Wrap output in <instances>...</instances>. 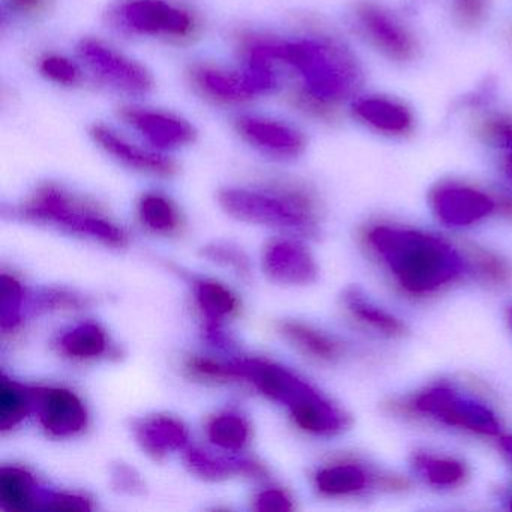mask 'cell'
<instances>
[{
  "instance_id": "5",
  "label": "cell",
  "mask_w": 512,
  "mask_h": 512,
  "mask_svg": "<svg viewBox=\"0 0 512 512\" xmlns=\"http://www.w3.org/2000/svg\"><path fill=\"white\" fill-rule=\"evenodd\" d=\"M410 404L415 412L436 419L448 427L484 436H497L500 433L499 419L487 404L446 383L419 392Z\"/></svg>"
},
{
  "instance_id": "39",
  "label": "cell",
  "mask_w": 512,
  "mask_h": 512,
  "mask_svg": "<svg viewBox=\"0 0 512 512\" xmlns=\"http://www.w3.org/2000/svg\"><path fill=\"white\" fill-rule=\"evenodd\" d=\"M113 479H115L116 487H118L119 490L134 493V491L142 488V482H140L139 476L127 466L116 467L115 472H113Z\"/></svg>"
},
{
  "instance_id": "23",
  "label": "cell",
  "mask_w": 512,
  "mask_h": 512,
  "mask_svg": "<svg viewBox=\"0 0 512 512\" xmlns=\"http://www.w3.org/2000/svg\"><path fill=\"white\" fill-rule=\"evenodd\" d=\"M463 253L470 272L482 283L493 287H505L512 283V266L499 254L475 244L464 245Z\"/></svg>"
},
{
  "instance_id": "30",
  "label": "cell",
  "mask_w": 512,
  "mask_h": 512,
  "mask_svg": "<svg viewBox=\"0 0 512 512\" xmlns=\"http://www.w3.org/2000/svg\"><path fill=\"white\" fill-rule=\"evenodd\" d=\"M139 211L143 223L155 232H173L178 227V212L166 197L146 194L140 202Z\"/></svg>"
},
{
  "instance_id": "21",
  "label": "cell",
  "mask_w": 512,
  "mask_h": 512,
  "mask_svg": "<svg viewBox=\"0 0 512 512\" xmlns=\"http://www.w3.org/2000/svg\"><path fill=\"white\" fill-rule=\"evenodd\" d=\"M32 475L17 467H4L0 470V500L10 511H28L41 508L44 490Z\"/></svg>"
},
{
  "instance_id": "25",
  "label": "cell",
  "mask_w": 512,
  "mask_h": 512,
  "mask_svg": "<svg viewBox=\"0 0 512 512\" xmlns=\"http://www.w3.org/2000/svg\"><path fill=\"white\" fill-rule=\"evenodd\" d=\"M413 467L422 479L437 488H452L466 479L467 470L461 461L430 454H416Z\"/></svg>"
},
{
  "instance_id": "42",
  "label": "cell",
  "mask_w": 512,
  "mask_h": 512,
  "mask_svg": "<svg viewBox=\"0 0 512 512\" xmlns=\"http://www.w3.org/2000/svg\"><path fill=\"white\" fill-rule=\"evenodd\" d=\"M505 170L506 173H508V175L512 178V152H509L508 157H506Z\"/></svg>"
},
{
  "instance_id": "22",
  "label": "cell",
  "mask_w": 512,
  "mask_h": 512,
  "mask_svg": "<svg viewBox=\"0 0 512 512\" xmlns=\"http://www.w3.org/2000/svg\"><path fill=\"white\" fill-rule=\"evenodd\" d=\"M185 460L194 473L206 479H221L230 475H265V469L259 463L247 458H215L199 449H190L185 454Z\"/></svg>"
},
{
  "instance_id": "7",
  "label": "cell",
  "mask_w": 512,
  "mask_h": 512,
  "mask_svg": "<svg viewBox=\"0 0 512 512\" xmlns=\"http://www.w3.org/2000/svg\"><path fill=\"white\" fill-rule=\"evenodd\" d=\"M229 367L235 380L253 383L266 397L286 404L290 412L322 397L319 391L292 371L263 359H238Z\"/></svg>"
},
{
  "instance_id": "18",
  "label": "cell",
  "mask_w": 512,
  "mask_h": 512,
  "mask_svg": "<svg viewBox=\"0 0 512 512\" xmlns=\"http://www.w3.org/2000/svg\"><path fill=\"white\" fill-rule=\"evenodd\" d=\"M280 332L293 347L320 362H335L344 355V346L331 335L299 322H284Z\"/></svg>"
},
{
  "instance_id": "43",
  "label": "cell",
  "mask_w": 512,
  "mask_h": 512,
  "mask_svg": "<svg viewBox=\"0 0 512 512\" xmlns=\"http://www.w3.org/2000/svg\"><path fill=\"white\" fill-rule=\"evenodd\" d=\"M511 323H512V311H511Z\"/></svg>"
},
{
  "instance_id": "6",
  "label": "cell",
  "mask_w": 512,
  "mask_h": 512,
  "mask_svg": "<svg viewBox=\"0 0 512 512\" xmlns=\"http://www.w3.org/2000/svg\"><path fill=\"white\" fill-rule=\"evenodd\" d=\"M116 28L137 35L187 37L193 31L190 14L167 0H124L110 11Z\"/></svg>"
},
{
  "instance_id": "38",
  "label": "cell",
  "mask_w": 512,
  "mask_h": 512,
  "mask_svg": "<svg viewBox=\"0 0 512 512\" xmlns=\"http://www.w3.org/2000/svg\"><path fill=\"white\" fill-rule=\"evenodd\" d=\"M7 2L14 11L28 14V16L47 13L52 5V0H7Z\"/></svg>"
},
{
  "instance_id": "26",
  "label": "cell",
  "mask_w": 512,
  "mask_h": 512,
  "mask_svg": "<svg viewBox=\"0 0 512 512\" xmlns=\"http://www.w3.org/2000/svg\"><path fill=\"white\" fill-rule=\"evenodd\" d=\"M34 410L32 389L23 388L19 383L2 376L0 383V430L16 427Z\"/></svg>"
},
{
  "instance_id": "41",
  "label": "cell",
  "mask_w": 512,
  "mask_h": 512,
  "mask_svg": "<svg viewBox=\"0 0 512 512\" xmlns=\"http://www.w3.org/2000/svg\"><path fill=\"white\" fill-rule=\"evenodd\" d=\"M500 446H502L503 451H505L512 460V436L502 437V439H500Z\"/></svg>"
},
{
  "instance_id": "27",
  "label": "cell",
  "mask_w": 512,
  "mask_h": 512,
  "mask_svg": "<svg viewBox=\"0 0 512 512\" xmlns=\"http://www.w3.org/2000/svg\"><path fill=\"white\" fill-rule=\"evenodd\" d=\"M61 347L71 358H97L106 352L107 337L95 323H83L61 338Z\"/></svg>"
},
{
  "instance_id": "14",
  "label": "cell",
  "mask_w": 512,
  "mask_h": 512,
  "mask_svg": "<svg viewBox=\"0 0 512 512\" xmlns=\"http://www.w3.org/2000/svg\"><path fill=\"white\" fill-rule=\"evenodd\" d=\"M121 118L155 148H178L194 139V130L188 122L166 113L125 107L121 110Z\"/></svg>"
},
{
  "instance_id": "33",
  "label": "cell",
  "mask_w": 512,
  "mask_h": 512,
  "mask_svg": "<svg viewBox=\"0 0 512 512\" xmlns=\"http://www.w3.org/2000/svg\"><path fill=\"white\" fill-rule=\"evenodd\" d=\"M202 254L211 259L212 262L221 263L227 268L235 269L236 274L241 275V277L248 278L251 275L248 257L239 248L232 247V245L214 244L203 248Z\"/></svg>"
},
{
  "instance_id": "37",
  "label": "cell",
  "mask_w": 512,
  "mask_h": 512,
  "mask_svg": "<svg viewBox=\"0 0 512 512\" xmlns=\"http://www.w3.org/2000/svg\"><path fill=\"white\" fill-rule=\"evenodd\" d=\"M256 508L259 511H290L292 500L280 490H266L257 497Z\"/></svg>"
},
{
  "instance_id": "4",
  "label": "cell",
  "mask_w": 512,
  "mask_h": 512,
  "mask_svg": "<svg viewBox=\"0 0 512 512\" xmlns=\"http://www.w3.org/2000/svg\"><path fill=\"white\" fill-rule=\"evenodd\" d=\"M23 220L55 224L70 232L91 236L110 247H124L127 236L115 224L98 215L94 209L80 205L58 187L40 188L25 205L20 206Z\"/></svg>"
},
{
  "instance_id": "35",
  "label": "cell",
  "mask_w": 512,
  "mask_h": 512,
  "mask_svg": "<svg viewBox=\"0 0 512 512\" xmlns=\"http://www.w3.org/2000/svg\"><path fill=\"white\" fill-rule=\"evenodd\" d=\"M41 71L44 76L52 79L53 82L61 83V85H76L79 80V70L73 62L61 56H49L44 59L41 64Z\"/></svg>"
},
{
  "instance_id": "1",
  "label": "cell",
  "mask_w": 512,
  "mask_h": 512,
  "mask_svg": "<svg viewBox=\"0 0 512 512\" xmlns=\"http://www.w3.org/2000/svg\"><path fill=\"white\" fill-rule=\"evenodd\" d=\"M365 244L409 295H433L470 272L464 254L421 230L383 224L368 230Z\"/></svg>"
},
{
  "instance_id": "8",
  "label": "cell",
  "mask_w": 512,
  "mask_h": 512,
  "mask_svg": "<svg viewBox=\"0 0 512 512\" xmlns=\"http://www.w3.org/2000/svg\"><path fill=\"white\" fill-rule=\"evenodd\" d=\"M77 52L95 76L124 94L143 97L154 88V80L146 68L119 55L100 41L83 40Z\"/></svg>"
},
{
  "instance_id": "16",
  "label": "cell",
  "mask_w": 512,
  "mask_h": 512,
  "mask_svg": "<svg viewBox=\"0 0 512 512\" xmlns=\"http://www.w3.org/2000/svg\"><path fill=\"white\" fill-rule=\"evenodd\" d=\"M353 115L362 124L386 136H406L413 128L412 112L404 104L379 95L355 101Z\"/></svg>"
},
{
  "instance_id": "9",
  "label": "cell",
  "mask_w": 512,
  "mask_h": 512,
  "mask_svg": "<svg viewBox=\"0 0 512 512\" xmlns=\"http://www.w3.org/2000/svg\"><path fill=\"white\" fill-rule=\"evenodd\" d=\"M355 23L362 37L386 58L397 62L412 61L418 44L409 29L380 5L364 2L355 10Z\"/></svg>"
},
{
  "instance_id": "20",
  "label": "cell",
  "mask_w": 512,
  "mask_h": 512,
  "mask_svg": "<svg viewBox=\"0 0 512 512\" xmlns=\"http://www.w3.org/2000/svg\"><path fill=\"white\" fill-rule=\"evenodd\" d=\"M344 305L347 311L355 317L358 322L370 326L379 334L389 338H401L407 334L406 325L394 314L383 310L379 305L374 304L364 293L358 289H349L343 296Z\"/></svg>"
},
{
  "instance_id": "2",
  "label": "cell",
  "mask_w": 512,
  "mask_h": 512,
  "mask_svg": "<svg viewBox=\"0 0 512 512\" xmlns=\"http://www.w3.org/2000/svg\"><path fill=\"white\" fill-rule=\"evenodd\" d=\"M253 46L274 61H283L295 68L317 112H331L335 104L352 97L361 85L358 62L349 50L332 41H263Z\"/></svg>"
},
{
  "instance_id": "24",
  "label": "cell",
  "mask_w": 512,
  "mask_h": 512,
  "mask_svg": "<svg viewBox=\"0 0 512 512\" xmlns=\"http://www.w3.org/2000/svg\"><path fill=\"white\" fill-rule=\"evenodd\" d=\"M197 301L209 320L212 334L218 332V323L238 310V299L217 281L200 280L196 283Z\"/></svg>"
},
{
  "instance_id": "11",
  "label": "cell",
  "mask_w": 512,
  "mask_h": 512,
  "mask_svg": "<svg viewBox=\"0 0 512 512\" xmlns=\"http://www.w3.org/2000/svg\"><path fill=\"white\" fill-rule=\"evenodd\" d=\"M34 410L53 436L68 437L85 430L88 410L74 392L64 388L32 389Z\"/></svg>"
},
{
  "instance_id": "32",
  "label": "cell",
  "mask_w": 512,
  "mask_h": 512,
  "mask_svg": "<svg viewBox=\"0 0 512 512\" xmlns=\"http://www.w3.org/2000/svg\"><path fill=\"white\" fill-rule=\"evenodd\" d=\"M478 134L488 145L506 149L512 152V116L499 115L488 116L479 124Z\"/></svg>"
},
{
  "instance_id": "19",
  "label": "cell",
  "mask_w": 512,
  "mask_h": 512,
  "mask_svg": "<svg viewBox=\"0 0 512 512\" xmlns=\"http://www.w3.org/2000/svg\"><path fill=\"white\" fill-rule=\"evenodd\" d=\"M314 482L317 490L325 496H352L367 490L371 476L361 464L337 463L322 467Z\"/></svg>"
},
{
  "instance_id": "3",
  "label": "cell",
  "mask_w": 512,
  "mask_h": 512,
  "mask_svg": "<svg viewBox=\"0 0 512 512\" xmlns=\"http://www.w3.org/2000/svg\"><path fill=\"white\" fill-rule=\"evenodd\" d=\"M220 203L227 214L247 223L289 230L308 238L320 233L319 203L304 188L286 187L271 193L229 188L221 191Z\"/></svg>"
},
{
  "instance_id": "29",
  "label": "cell",
  "mask_w": 512,
  "mask_h": 512,
  "mask_svg": "<svg viewBox=\"0 0 512 512\" xmlns=\"http://www.w3.org/2000/svg\"><path fill=\"white\" fill-rule=\"evenodd\" d=\"M197 82L206 94L221 101L239 103V101L251 98L242 82L241 74L233 76V74L221 73V71L203 70L197 74Z\"/></svg>"
},
{
  "instance_id": "15",
  "label": "cell",
  "mask_w": 512,
  "mask_h": 512,
  "mask_svg": "<svg viewBox=\"0 0 512 512\" xmlns=\"http://www.w3.org/2000/svg\"><path fill=\"white\" fill-rule=\"evenodd\" d=\"M91 136L107 154L112 155L131 169L158 176H170L176 172L175 163L169 158L155 154V152L143 151V149L131 145L104 125H94Z\"/></svg>"
},
{
  "instance_id": "34",
  "label": "cell",
  "mask_w": 512,
  "mask_h": 512,
  "mask_svg": "<svg viewBox=\"0 0 512 512\" xmlns=\"http://www.w3.org/2000/svg\"><path fill=\"white\" fill-rule=\"evenodd\" d=\"M452 13L461 26L476 28L484 22L490 8V0H451Z\"/></svg>"
},
{
  "instance_id": "40",
  "label": "cell",
  "mask_w": 512,
  "mask_h": 512,
  "mask_svg": "<svg viewBox=\"0 0 512 512\" xmlns=\"http://www.w3.org/2000/svg\"><path fill=\"white\" fill-rule=\"evenodd\" d=\"M496 209H499L506 218L512 220V196L500 197L496 202Z\"/></svg>"
},
{
  "instance_id": "13",
  "label": "cell",
  "mask_w": 512,
  "mask_h": 512,
  "mask_svg": "<svg viewBox=\"0 0 512 512\" xmlns=\"http://www.w3.org/2000/svg\"><path fill=\"white\" fill-rule=\"evenodd\" d=\"M263 269L266 274L283 284L313 283L317 266L304 245L295 241H275L263 253Z\"/></svg>"
},
{
  "instance_id": "36",
  "label": "cell",
  "mask_w": 512,
  "mask_h": 512,
  "mask_svg": "<svg viewBox=\"0 0 512 512\" xmlns=\"http://www.w3.org/2000/svg\"><path fill=\"white\" fill-rule=\"evenodd\" d=\"M41 508L58 509V511H91L92 505L88 499L76 494L44 491Z\"/></svg>"
},
{
  "instance_id": "10",
  "label": "cell",
  "mask_w": 512,
  "mask_h": 512,
  "mask_svg": "<svg viewBox=\"0 0 512 512\" xmlns=\"http://www.w3.org/2000/svg\"><path fill=\"white\" fill-rule=\"evenodd\" d=\"M431 206L446 226L467 227L490 217L496 211V200L467 185L446 184L434 190Z\"/></svg>"
},
{
  "instance_id": "12",
  "label": "cell",
  "mask_w": 512,
  "mask_h": 512,
  "mask_svg": "<svg viewBox=\"0 0 512 512\" xmlns=\"http://www.w3.org/2000/svg\"><path fill=\"white\" fill-rule=\"evenodd\" d=\"M236 127L250 145L272 157L296 158L305 149V137L281 122L242 116L236 122Z\"/></svg>"
},
{
  "instance_id": "17",
  "label": "cell",
  "mask_w": 512,
  "mask_h": 512,
  "mask_svg": "<svg viewBox=\"0 0 512 512\" xmlns=\"http://www.w3.org/2000/svg\"><path fill=\"white\" fill-rule=\"evenodd\" d=\"M136 437L149 455L161 458L175 449L184 448L188 440L187 428L173 418L155 416L136 425Z\"/></svg>"
},
{
  "instance_id": "31",
  "label": "cell",
  "mask_w": 512,
  "mask_h": 512,
  "mask_svg": "<svg viewBox=\"0 0 512 512\" xmlns=\"http://www.w3.org/2000/svg\"><path fill=\"white\" fill-rule=\"evenodd\" d=\"M23 287L16 278L10 275L2 277V302H0V319L2 328H14L20 322L23 305Z\"/></svg>"
},
{
  "instance_id": "28",
  "label": "cell",
  "mask_w": 512,
  "mask_h": 512,
  "mask_svg": "<svg viewBox=\"0 0 512 512\" xmlns=\"http://www.w3.org/2000/svg\"><path fill=\"white\" fill-rule=\"evenodd\" d=\"M209 439L227 451H241L250 440V425L236 413L215 416L208 428Z\"/></svg>"
}]
</instances>
